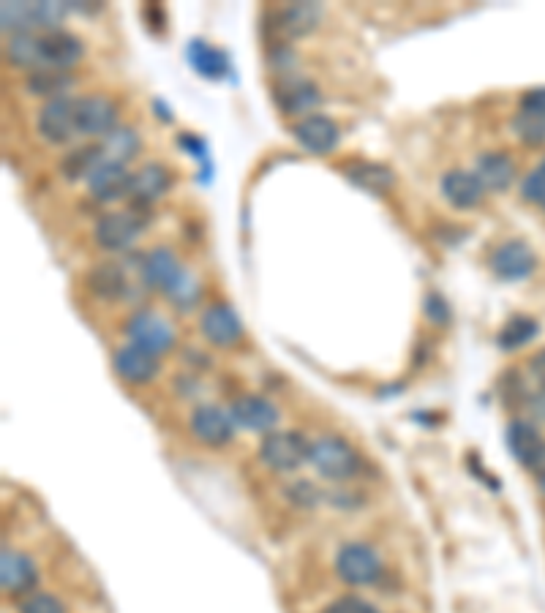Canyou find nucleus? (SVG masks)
Returning <instances> with one entry per match:
<instances>
[{
  "mask_svg": "<svg viewBox=\"0 0 545 613\" xmlns=\"http://www.w3.org/2000/svg\"><path fill=\"white\" fill-rule=\"evenodd\" d=\"M475 175L488 191H505L516 178V164L505 153H486L477 161Z\"/></svg>",
  "mask_w": 545,
  "mask_h": 613,
  "instance_id": "obj_24",
  "label": "nucleus"
},
{
  "mask_svg": "<svg viewBox=\"0 0 545 613\" xmlns=\"http://www.w3.org/2000/svg\"><path fill=\"white\" fill-rule=\"evenodd\" d=\"M426 317L434 319V322H447L450 319V306H447V300H442L439 295H428L426 297Z\"/></svg>",
  "mask_w": 545,
  "mask_h": 613,
  "instance_id": "obj_37",
  "label": "nucleus"
},
{
  "mask_svg": "<svg viewBox=\"0 0 545 613\" xmlns=\"http://www.w3.org/2000/svg\"><path fill=\"white\" fill-rule=\"evenodd\" d=\"M521 194H524L526 202L545 205V161L526 175L524 183H521Z\"/></svg>",
  "mask_w": 545,
  "mask_h": 613,
  "instance_id": "obj_35",
  "label": "nucleus"
},
{
  "mask_svg": "<svg viewBox=\"0 0 545 613\" xmlns=\"http://www.w3.org/2000/svg\"><path fill=\"white\" fill-rule=\"evenodd\" d=\"M273 99L281 107L284 115H306L319 107V88L314 82L303 80V77H284L273 90Z\"/></svg>",
  "mask_w": 545,
  "mask_h": 613,
  "instance_id": "obj_12",
  "label": "nucleus"
},
{
  "mask_svg": "<svg viewBox=\"0 0 545 613\" xmlns=\"http://www.w3.org/2000/svg\"><path fill=\"white\" fill-rule=\"evenodd\" d=\"M189 278L191 276L183 270L180 259L175 257V251H169V248H153L142 257V281L148 289L175 297Z\"/></svg>",
  "mask_w": 545,
  "mask_h": 613,
  "instance_id": "obj_2",
  "label": "nucleus"
},
{
  "mask_svg": "<svg viewBox=\"0 0 545 613\" xmlns=\"http://www.w3.org/2000/svg\"><path fill=\"white\" fill-rule=\"evenodd\" d=\"M169 183V169L161 164H145L131 175V197L137 199V205H153L156 199L167 194Z\"/></svg>",
  "mask_w": 545,
  "mask_h": 613,
  "instance_id": "obj_22",
  "label": "nucleus"
},
{
  "mask_svg": "<svg viewBox=\"0 0 545 613\" xmlns=\"http://www.w3.org/2000/svg\"><path fill=\"white\" fill-rule=\"evenodd\" d=\"M88 284L93 295L104 300H120L129 295V270L123 262H101L88 273Z\"/></svg>",
  "mask_w": 545,
  "mask_h": 613,
  "instance_id": "obj_21",
  "label": "nucleus"
},
{
  "mask_svg": "<svg viewBox=\"0 0 545 613\" xmlns=\"http://www.w3.org/2000/svg\"><path fill=\"white\" fill-rule=\"evenodd\" d=\"M39 134L50 145H69L71 139L80 137L77 126V101L74 99H55L47 101L39 112Z\"/></svg>",
  "mask_w": 545,
  "mask_h": 613,
  "instance_id": "obj_6",
  "label": "nucleus"
},
{
  "mask_svg": "<svg viewBox=\"0 0 545 613\" xmlns=\"http://www.w3.org/2000/svg\"><path fill=\"white\" fill-rule=\"evenodd\" d=\"M259 455L270 469L278 472H295L311 458V445L300 434L292 431H273L262 439Z\"/></svg>",
  "mask_w": 545,
  "mask_h": 613,
  "instance_id": "obj_4",
  "label": "nucleus"
},
{
  "mask_svg": "<svg viewBox=\"0 0 545 613\" xmlns=\"http://www.w3.org/2000/svg\"><path fill=\"white\" fill-rule=\"evenodd\" d=\"M0 22H3V30L11 33V36L30 33V28H36L33 3H3V6H0Z\"/></svg>",
  "mask_w": 545,
  "mask_h": 613,
  "instance_id": "obj_31",
  "label": "nucleus"
},
{
  "mask_svg": "<svg viewBox=\"0 0 545 613\" xmlns=\"http://www.w3.org/2000/svg\"><path fill=\"white\" fill-rule=\"evenodd\" d=\"M336 573L349 586H371L382 575V562L368 545L349 543L338 551Z\"/></svg>",
  "mask_w": 545,
  "mask_h": 613,
  "instance_id": "obj_5",
  "label": "nucleus"
},
{
  "mask_svg": "<svg viewBox=\"0 0 545 613\" xmlns=\"http://www.w3.org/2000/svg\"><path fill=\"white\" fill-rule=\"evenodd\" d=\"M543 210H545V205H543Z\"/></svg>",
  "mask_w": 545,
  "mask_h": 613,
  "instance_id": "obj_41",
  "label": "nucleus"
},
{
  "mask_svg": "<svg viewBox=\"0 0 545 613\" xmlns=\"http://www.w3.org/2000/svg\"><path fill=\"white\" fill-rule=\"evenodd\" d=\"M20 613H66L63 603H60L55 594H28L20 603Z\"/></svg>",
  "mask_w": 545,
  "mask_h": 613,
  "instance_id": "obj_34",
  "label": "nucleus"
},
{
  "mask_svg": "<svg viewBox=\"0 0 545 613\" xmlns=\"http://www.w3.org/2000/svg\"><path fill=\"white\" fill-rule=\"evenodd\" d=\"M112 366H115L123 382H129V385H148L159 374V357L129 344V347H120L115 352Z\"/></svg>",
  "mask_w": 545,
  "mask_h": 613,
  "instance_id": "obj_13",
  "label": "nucleus"
},
{
  "mask_svg": "<svg viewBox=\"0 0 545 613\" xmlns=\"http://www.w3.org/2000/svg\"><path fill=\"white\" fill-rule=\"evenodd\" d=\"M126 336L134 347L145 349L150 355H167L175 347V330L167 319L153 311H137L126 322Z\"/></svg>",
  "mask_w": 545,
  "mask_h": 613,
  "instance_id": "obj_3",
  "label": "nucleus"
},
{
  "mask_svg": "<svg viewBox=\"0 0 545 613\" xmlns=\"http://www.w3.org/2000/svg\"><path fill=\"white\" fill-rule=\"evenodd\" d=\"M529 379L537 387V393H545V349H540L532 360H529Z\"/></svg>",
  "mask_w": 545,
  "mask_h": 613,
  "instance_id": "obj_39",
  "label": "nucleus"
},
{
  "mask_svg": "<svg viewBox=\"0 0 545 613\" xmlns=\"http://www.w3.org/2000/svg\"><path fill=\"white\" fill-rule=\"evenodd\" d=\"M101 148H104L109 161L126 164V161L137 156L139 137L131 129H126V126H120V129L109 131L107 137H104V142H101Z\"/></svg>",
  "mask_w": 545,
  "mask_h": 613,
  "instance_id": "obj_30",
  "label": "nucleus"
},
{
  "mask_svg": "<svg viewBox=\"0 0 545 613\" xmlns=\"http://www.w3.org/2000/svg\"><path fill=\"white\" fill-rule=\"evenodd\" d=\"M537 327L540 325L532 317H513L502 327V333H499V347L507 349V352L524 347V344H529L537 336Z\"/></svg>",
  "mask_w": 545,
  "mask_h": 613,
  "instance_id": "obj_32",
  "label": "nucleus"
},
{
  "mask_svg": "<svg viewBox=\"0 0 545 613\" xmlns=\"http://www.w3.org/2000/svg\"><path fill=\"white\" fill-rule=\"evenodd\" d=\"M347 178L355 183V186L366 188V191H374V194H385L387 188L396 183V175L390 172L382 164H368V161H360V164H352L347 169Z\"/></svg>",
  "mask_w": 545,
  "mask_h": 613,
  "instance_id": "obj_28",
  "label": "nucleus"
},
{
  "mask_svg": "<svg viewBox=\"0 0 545 613\" xmlns=\"http://www.w3.org/2000/svg\"><path fill=\"white\" fill-rule=\"evenodd\" d=\"M338 126L325 115H308L295 126V139L308 150V153H330L338 145Z\"/></svg>",
  "mask_w": 545,
  "mask_h": 613,
  "instance_id": "obj_20",
  "label": "nucleus"
},
{
  "mask_svg": "<svg viewBox=\"0 0 545 613\" xmlns=\"http://www.w3.org/2000/svg\"><path fill=\"white\" fill-rule=\"evenodd\" d=\"M39 581L36 564L14 548H3L0 554V586L6 594H22L30 592Z\"/></svg>",
  "mask_w": 545,
  "mask_h": 613,
  "instance_id": "obj_16",
  "label": "nucleus"
},
{
  "mask_svg": "<svg viewBox=\"0 0 545 613\" xmlns=\"http://www.w3.org/2000/svg\"><path fill=\"white\" fill-rule=\"evenodd\" d=\"M199 330L216 347H235L243 338V325H240L238 314L229 306H224V303H213V306L202 311Z\"/></svg>",
  "mask_w": 545,
  "mask_h": 613,
  "instance_id": "obj_10",
  "label": "nucleus"
},
{
  "mask_svg": "<svg viewBox=\"0 0 545 613\" xmlns=\"http://www.w3.org/2000/svg\"><path fill=\"white\" fill-rule=\"evenodd\" d=\"M74 85V77L69 71H58V69H36L30 71L28 80H25V88L33 96H44V99H66V90Z\"/></svg>",
  "mask_w": 545,
  "mask_h": 613,
  "instance_id": "obj_26",
  "label": "nucleus"
},
{
  "mask_svg": "<svg viewBox=\"0 0 545 613\" xmlns=\"http://www.w3.org/2000/svg\"><path fill=\"white\" fill-rule=\"evenodd\" d=\"M189 60L194 63V69L202 74V77H210V80H218L224 77L227 71V55L210 44H202V41H194L189 47Z\"/></svg>",
  "mask_w": 545,
  "mask_h": 613,
  "instance_id": "obj_29",
  "label": "nucleus"
},
{
  "mask_svg": "<svg viewBox=\"0 0 545 613\" xmlns=\"http://www.w3.org/2000/svg\"><path fill=\"white\" fill-rule=\"evenodd\" d=\"M537 485H540V491H543V494H545V475L537 477Z\"/></svg>",
  "mask_w": 545,
  "mask_h": 613,
  "instance_id": "obj_40",
  "label": "nucleus"
},
{
  "mask_svg": "<svg viewBox=\"0 0 545 613\" xmlns=\"http://www.w3.org/2000/svg\"><path fill=\"white\" fill-rule=\"evenodd\" d=\"M507 447L510 453L516 455V461L526 469H532L540 453L545 450V442L537 434V428L526 420H516L513 426L507 428Z\"/></svg>",
  "mask_w": 545,
  "mask_h": 613,
  "instance_id": "obj_23",
  "label": "nucleus"
},
{
  "mask_svg": "<svg viewBox=\"0 0 545 613\" xmlns=\"http://www.w3.org/2000/svg\"><path fill=\"white\" fill-rule=\"evenodd\" d=\"M308 464L327 480H349L360 469V455L341 436H322L311 445Z\"/></svg>",
  "mask_w": 545,
  "mask_h": 613,
  "instance_id": "obj_1",
  "label": "nucleus"
},
{
  "mask_svg": "<svg viewBox=\"0 0 545 613\" xmlns=\"http://www.w3.org/2000/svg\"><path fill=\"white\" fill-rule=\"evenodd\" d=\"M513 131L524 145H543L545 142V115H535V112H524L518 109V115L513 118Z\"/></svg>",
  "mask_w": 545,
  "mask_h": 613,
  "instance_id": "obj_33",
  "label": "nucleus"
},
{
  "mask_svg": "<svg viewBox=\"0 0 545 613\" xmlns=\"http://www.w3.org/2000/svg\"><path fill=\"white\" fill-rule=\"evenodd\" d=\"M6 58H9L14 66H20V69H44L41 36H33V33H17V36H11L9 44H6Z\"/></svg>",
  "mask_w": 545,
  "mask_h": 613,
  "instance_id": "obj_27",
  "label": "nucleus"
},
{
  "mask_svg": "<svg viewBox=\"0 0 545 613\" xmlns=\"http://www.w3.org/2000/svg\"><path fill=\"white\" fill-rule=\"evenodd\" d=\"M41 55H44V66L47 69L69 71L71 66L80 63L82 41L66 33V30H52V33L41 36Z\"/></svg>",
  "mask_w": 545,
  "mask_h": 613,
  "instance_id": "obj_18",
  "label": "nucleus"
},
{
  "mask_svg": "<svg viewBox=\"0 0 545 613\" xmlns=\"http://www.w3.org/2000/svg\"><path fill=\"white\" fill-rule=\"evenodd\" d=\"M486 194L483 183L477 180L475 172H466V169H453L442 178V197L458 210H469L480 205V199Z\"/></svg>",
  "mask_w": 545,
  "mask_h": 613,
  "instance_id": "obj_19",
  "label": "nucleus"
},
{
  "mask_svg": "<svg viewBox=\"0 0 545 613\" xmlns=\"http://www.w3.org/2000/svg\"><path fill=\"white\" fill-rule=\"evenodd\" d=\"M90 197H96L99 202H115L131 194V172L126 164L118 161H104L93 175L88 178Z\"/></svg>",
  "mask_w": 545,
  "mask_h": 613,
  "instance_id": "obj_15",
  "label": "nucleus"
},
{
  "mask_svg": "<svg viewBox=\"0 0 545 613\" xmlns=\"http://www.w3.org/2000/svg\"><path fill=\"white\" fill-rule=\"evenodd\" d=\"M107 161V153L101 145H82V148L71 150L66 159L60 161V172L66 180H85L96 172Z\"/></svg>",
  "mask_w": 545,
  "mask_h": 613,
  "instance_id": "obj_25",
  "label": "nucleus"
},
{
  "mask_svg": "<svg viewBox=\"0 0 545 613\" xmlns=\"http://www.w3.org/2000/svg\"><path fill=\"white\" fill-rule=\"evenodd\" d=\"M139 229H142V218L134 210H123V213H107L96 221L93 238L101 248L107 251H129L137 240Z\"/></svg>",
  "mask_w": 545,
  "mask_h": 613,
  "instance_id": "obj_7",
  "label": "nucleus"
},
{
  "mask_svg": "<svg viewBox=\"0 0 545 613\" xmlns=\"http://www.w3.org/2000/svg\"><path fill=\"white\" fill-rule=\"evenodd\" d=\"M537 267V257L532 248L521 240H507L491 254V270L505 281H521Z\"/></svg>",
  "mask_w": 545,
  "mask_h": 613,
  "instance_id": "obj_11",
  "label": "nucleus"
},
{
  "mask_svg": "<svg viewBox=\"0 0 545 613\" xmlns=\"http://www.w3.org/2000/svg\"><path fill=\"white\" fill-rule=\"evenodd\" d=\"M319 22V6L317 3H289L284 9H278L273 14V33L276 39L289 41L300 39L311 30L317 28Z\"/></svg>",
  "mask_w": 545,
  "mask_h": 613,
  "instance_id": "obj_14",
  "label": "nucleus"
},
{
  "mask_svg": "<svg viewBox=\"0 0 545 613\" xmlns=\"http://www.w3.org/2000/svg\"><path fill=\"white\" fill-rule=\"evenodd\" d=\"M322 613H379V611L368 603V600H363V597H352V594H347V597L333 600Z\"/></svg>",
  "mask_w": 545,
  "mask_h": 613,
  "instance_id": "obj_36",
  "label": "nucleus"
},
{
  "mask_svg": "<svg viewBox=\"0 0 545 613\" xmlns=\"http://www.w3.org/2000/svg\"><path fill=\"white\" fill-rule=\"evenodd\" d=\"M191 434L197 436L202 445L221 447L235 434V423H232V415L224 412L221 406L202 404L191 415Z\"/></svg>",
  "mask_w": 545,
  "mask_h": 613,
  "instance_id": "obj_9",
  "label": "nucleus"
},
{
  "mask_svg": "<svg viewBox=\"0 0 545 613\" xmlns=\"http://www.w3.org/2000/svg\"><path fill=\"white\" fill-rule=\"evenodd\" d=\"M232 423L246 431H270L278 423V409L262 396H240L229 406Z\"/></svg>",
  "mask_w": 545,
  "mask_h": 613,
  "instance_id": "obj_17",
  "label": "nucleus"
},
{
  "mask_svg": "<svg viewBox=\"0 0 545 613\" xmlns=\"http://www.w3.org/2000/svg\"><path fill=\"white\" fill-rule=\"evenodd\" d=\"M521 109L524 112H535V115H545V88L526 90L521 96Z\"/></svg>",
  "mask_w": 545,
  "mask_h": 613,
  "instance_id": "obj_38",
  "label": "nucleus"
},
{
  "mask_svg": "<svg viewBox=\"0 0 545 613\" xmlns=\"http://www.w3.org/2000/svg\"><path fill=\"white\" fill-rule=\"evenodd\" d=\"M118 104L107 96H82L77 99V126L80 137H107L118 126Z\"/></svg>",
  "mask_w": 545,
  "mask_h": 613,
  "instance_id": "obj_8",
  "label": "nucleus"
}]
</instances>
